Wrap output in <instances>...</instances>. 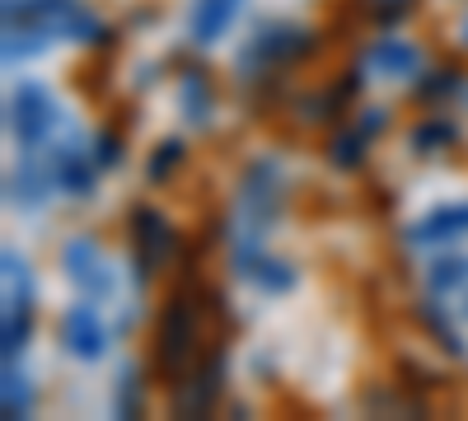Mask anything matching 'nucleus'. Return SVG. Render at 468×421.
Returning a JSON list of instances; mask_svg holds the SVG:
<instances>
[{
	"instance_id": "1",
	"label": "nucleus",
	"mask_w": 468,
	"mask_h": 421,
	"mask_svg": "<svg viewBox=\"0 0 468 421\" xmlns=\"http://www.w3.org/2000/svg\"><path fill=\"white\" fill-rule=\"evenodd\" d=\"M202 304H207V290L187 281L169 295L160 328H154V356L150 361H154V374L174 389L202 361Z\"/></svg>"
},
{
	"instance_id": "2",
	"label": "nucleus",
	"mask_w": 468,
	"mask_h": 421,
	"mask_svg": "<svg viewBox=\"0 0 468 421\" xmlns=\"http://www.w3.org/2000/svg\"><path fill=\"white\" fill-rule=\"evenodd\" d=\"M5 24L37 28L48 37H99V19L80 0H5Z\"/></svg>"
},
{
	"instance_id": "3",
	"label": "nucleus",
	"mask_w": 468,
	"mask_h": 421,
	"mask_svg": "<svg viewBox=\"0 0 468 421\" xmlns=\"http://www.w3.org/2000/svg\"><path fill=\"white\" fill-rule=\"evenodd\" d=\"M282 187L286 178L271 160H253L244 169V183H239V239L244 244H262L271 216L282 206Z\"/></svg>"
},
{
	"instance_id": "4",
	"label": "nucleus",
	"mask_w": 468,
	"mask_h": 421,
	"mask_svg": "<svg viewBox=\"0 0 468 421\" xmlns=\"http://www.w3.org/2000/svg\"><path fill=\"white\" fill-rule=\"evenodd\" d=\"M57 99L43 89V85H33L24 80L15 94H10V136L24 145V150H37L52 132H57Z\"/></svg>"
},
{
	"instance_id": "5",
	"label": "nucleus",
	"mask_w": 468,
	"mask_h": 421,
	"mask_svg": "<svg viewBox=\"0 0 468 421\" xmlns=\"http://www.w3.org/2000/svg\"><path fill=\"white\" fill-rule=\"evenodd\" d=\"M220 379H225V361H220V352H211V361H197V370L174 389L178 394V412L183 416H207L216 407V398H220Z\"/></svg>"
},
{
	"instance_id": "6",
	"label": "nucleus",
	"mask_w": 468,
	"mask_h": 421,
	"mask_svg": "<svg viewBox=\"0 0 468 421\" xmlns=\"http://www.w3.org/2000/svg\"><path fill=\"white\" fill-rule=\"evenodd\" d=\"M61 262H66V277H70L75 286H80V295L103 300V295L112 290V272L103 267V258H99L94 239H75V244H66Z\"/></svg>"
},
{
	"instance_id": "7",
	"label": "nucleus",
	"mask_w": 468,
	"mask_h": 421,
	"mask_svg": "<svg viewBox=\"0 0 468 421\" xmlns=\"http://www.w3.org/2000/svg\"><path fill=\"white\" fill-rule=\"evenodd\" d=\"M61 342H66V352L70 356H80V361H99L103 347H108V332L94 314V304H75V310L61 319Z\"/></svg>"
},
{
	"instance_id": "8",
	"label": "nucleus",
	"mask_w": 468,
	"mask_h": 421,
	"mask_svg": "<svg viewBox=\"0 0 468 421\" xmlns=\"http://www.w3.org/2000/svg\"><path fill=\"white\" fill-rule=\"evenodd\" d=\"M132 239L141 248V267H145V272H154V267L169 258V248H174V229H169V220L154 211V206H136L132 211Z\"/></svg>"
},
{
	"instance_id": "9",
	"label": "nucleus",
	"mask_w": 468,
	"mask_h": 421,
	"mask_svg": "<svg viewBox=\"0 0 468 421\" xmlns=\"http://www.w3.org/2000/svg\"><path fill=\"white\" fill-rule=\"evenodd\" d=\"M234 267H239V277H249V281L262 286V290H291V281H295L291 267L277 262V258H267L262 244H239V253H234Z\"/></svg>"
},
{
	"instance_id": "10",
	"label": "nucleus",
	"mask_w": 468,
	"mask_h": 421,
	"mask_svg": "<svg viewBox=\"0 0 468 421\" xmlns=\"http://www.w3.org/2000/svg\"><path fill=\"white\" fill-rule=\"evenodd\" d=\"M459 235H468V202L436 206V211H426L417 225H408V239L412 244H450Z\"/></svg>"
},
{
	"instance_id": "11",
	"label": "nucleus",
	"mask_w": 468,
	"mask_h": 421,
	"mask_svg": "<svg viewBox=\"0 0 468 421\" xmlns=\"http://www.w3.org/2000/svg\"><path fill=\"white\" fill-rule=\"evenodd\" d=\"M300 52H309V33L304 28H295V24H267L253 37L249 61H291Z\"/></svg>"
},
{
	"instance_id": "12",
	"label": "nucleus",
	"mask_w": 468,
	"mask_h": 421,
	"mask_svg": "<svg viewBox=\"0 0 468 421\" xmlns=\"http://www.w3.org/2000/svg\"><path fill=\"white\" fill-rule=\"evenodd\" d=\"M52 174H57V187H66L70 197H85L94 187V174H99V160L85 155L80 145H66L52 155Z\"/></svg>"
},
{
	"instance_id": "13",
	"label": "nucleus",
	"mask_w": 468,
	"mask_h": 421,
	"mask_svg": "<svg viewBox=\"0 0 468 421\" xmlns=\"http://www.w3.org/2000/svg\"><path fill=\"white\" fill-rule=\"evenodd\" d=\"M52 187H57L52 160H48V164L24 160V164H19V174H10V202H19V206H43Z\"/></svg>"
},
{
	"instance_id": "14",
	"label": "nucleus",
	"mask_w": 468,
	"mask_h": 421,
	"mask_svg": "<svg viewBox=\"0 0 468 421\" xmlns=\"http://www.w3.org/2000/svg\"><path fill=\"white\" fill-rule=\"evenodd\" d=\"M234 10H239V0H197L192 5V43H216V37L229 28Z\"/></svg>"
},
{
	"instance_id": "15",
	"label": "nucleus",
	"mask_w": 468,
	"mask_h": 421,
	"mask_svg": "<svg viewBox=\"0 0 468 421\" xmlns=\"http://www.w3.org/2000/svg\"><path fill=\"white\" fill-rule=\"evenodd\" d=\"M28 407H33L28 379H24V370H15V361H5V384H0V412H5L10 421H19V416H28Z\"/></svg>"
},
{
	"instance_id": "16",
	"label": "nucleus",
	"mask_w": 468,
	"mask_h": 421,
	"mask_svg": "<svg viewBox=\"0 0 468 421\" xmlns=\"http://www.w3.org/2000/svg\"><path fill=\"white\" fill-rule=\"evenodd\" d=\"M370 61H375L384 75H417V66H421L417 47H408V43H375Z\"/></svg>"
},
{
	"instance_id": "17",
	"label": "nucleus",
	"mask_w": 468,
	"mask_h": 421,
	"mask_svg": "<svg viewBox=\"0 0 468 421\" xmlns=\"http://www.w3.org/2000/svg\"><path fill=\"white\" fill-rule=\"evenodd\" d=\"M426 286H431V295H454V290H463V286H468V258H441V262H431Z\"/></svg>"
},
{
	"instance_id": "18",
	"label": "nucleus",
	"mask_w": 468,
	"mask_h": 421,
	"mask_svg": "<svg viewBox=\"0 0 468 421\" xmlns=\"http://www.w3.org/2000/svg\"><path fill=\"white\" fill-rule=\"evenodd\" d=\"M207 112H211V85L202 80L197 70H187V75H183V118H187L192 127H202Z\"/></svg>"
},
{
	"instance_id": "19",
	"label": "nucleus",
	"mask_w": 468,
	"mask_h": 421,
	"mask_svg": "<svg viewBox=\"0 0 468 421\" xmlns=\"http://www.w3.org/2000/svg\"><path fill=\"white\" fill-rule=\"evenodd\" d=\"M459 141V132L450 127V122H421L417 132H412V150L417 155H426V150H445V145H454Z\"/></svg>"
},
{
	"instance_id": "20",
	"label": "nucleus",
	"mask_w": 468,
	"mask_h": 421,
	"mask_svg": "<svg viewBox=\"0 0 468 421\" xmlns=\"http://www.w3.org/2000/svg\"><path fill=\"white\" fill-rule=\"evenodd\" d=\"M366 136H370L366 127H361V132H342V136L333 141V164H337V169H356L361 155H366Z\"/></svg>"
},
{
	"instance_id": "21",
	"label": "nucleus",
	"mask_w": 468,
	"mask_h": 421,
	"mask_svg": "<svg viewBox=\"0 0 468 421\" xmlns=\"http://www.w3.org/2000/svg\"><path fill=\"white\" fill-rule=\"evenodd\" d=\"M178 160H183V145H178V141H165V145H154V160H150V178L160 183L165 174H174V169H178Z\"/></svg>"
},
{
	"instance_id": "22",
	"label": "nucleus",
	"mask_w": 468,
	"mask_h": 421,
	"mask_svg": "<svg viewBox=\"0 0 468 421\" xmlns=\"http://www.w3.org/2000/svg\"><path fill=\"white\" fill-rule=\"evenodd\" d=\"M136 412H141V384H136V374L127 370L122 384H117V416H136Z\"/></svg>"
},
{
	"instance_id": "23",
	"label": "nucleus",
	"mask_w": 468,
	"mask_h": 421,
	"mask_svg": "<svg viewBox=\"0 0 468 421\" xmlns=\"http://www.w3.org/2000/svg\"><path fill=\"white\" fill-rule=\"evenodd\" d=\"M94 160H99V169H112L117 160H122V141H117L112 132H103V136L94 141Z\"/></svg>"
},
{
	"instance_id": "24",
	"label": "nucleus",
	"mask_w": 468,
	"mask_h": 421,
	"mask_svg": "<svg viewBox=\"0 0 468 421\" xmlns=\"http://www.w3.org/2000/svg\"><path fill=\"white\" fill-rule=\"evenodd\" d=\"M463 37H468V24H463Z\"/></svg>"
}]
</instances>
